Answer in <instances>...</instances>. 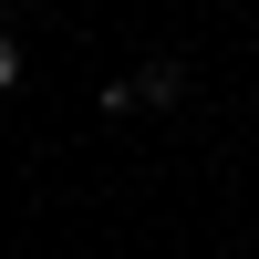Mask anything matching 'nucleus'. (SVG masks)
<instances>
[{
	"instance_id": "nucleus-1",
	"label": "nucleus",
	"mask_w": 259,
	"mask_h": 259,
	"mask_svg": "<svg viewBox=\"0 0 259 259\" xmlns=\"http://www.w3.org/2000/svg\"><path fill=\"white\" fill-rule=\"evenodd\" d=\"M124 94H145V104H177V94H187V73H177V62H145Z\"/></svg>"
},
{
	"instance_id": "nucleus-2",
	"label": "nucleus",
	"mask_w": 259,
	"mask_h": 259,
	"mask_svg": "<svg viewBox=\"0 0 259 259\" xmlns=\"http://www.w3.org/2000/svg\"><path fill=\"white\" fill-rule=\"evenodd\" d=\"M0 83H21V41L11 31H0Z\"/></svg>"
}]
</instances>
